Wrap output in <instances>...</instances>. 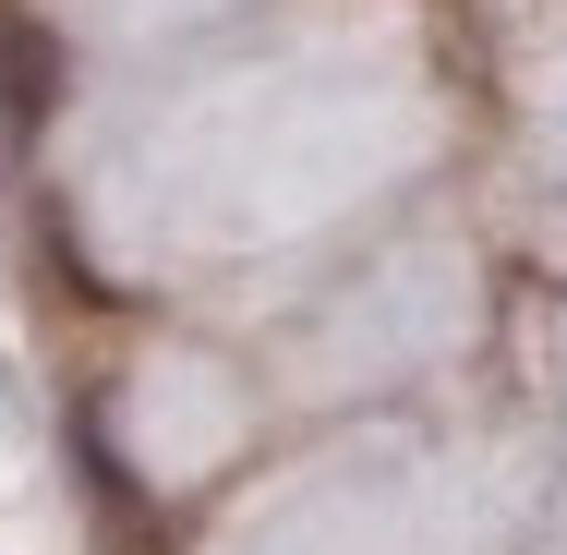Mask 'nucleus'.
I'll return each instance as SVG.
<instances>
[{
    "label": "nucleus",
    "instance_id": "obj_1",
    "mask_svg": "<svg viewBox=\"0 0 567 555\" xmlns=\"http://www.w3.org/2000/svg\"><path fill=\"white\" fill-rule=\"evenodd\" d=\"M49 97H61V37L24 24V12H0V133H37Z\"/></svg>",
    "mask_w": 567,
    "mask_h": 555
}]
</instances>
